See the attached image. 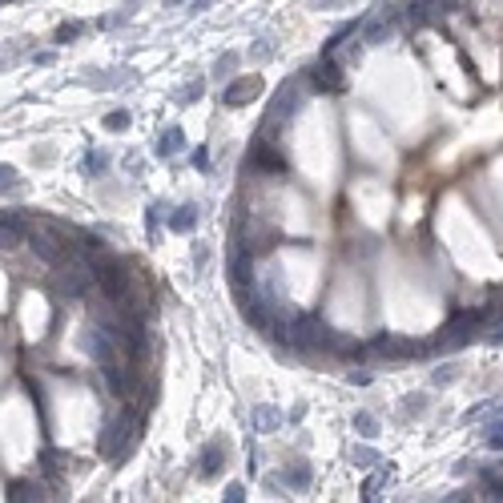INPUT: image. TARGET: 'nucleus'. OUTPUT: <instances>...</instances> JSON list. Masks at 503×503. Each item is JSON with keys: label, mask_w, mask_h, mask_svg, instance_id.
<instances>
[{"label": "nucleus", "mask_w": 503, "mask_h": 503, "mask_svg": "<svg viewBox=\"0 0 503 503\" xmlns=\"http://www.w3.org/2000/svg\"><path fill=\"white\" fill-rule=\"evenodd\" d=\"M383 479H387V475H375V479H366V487H363V495H366V499H375V491L383 487Z\"/></svg>", "instance_id": "obj_18"}, {"label": "nucleus", "mask_w": 503, "mask_h": 503, "mask_svg": "<svg viewBox=\"0 0 503 503\" xmlns=\"http://www.w3.org/2000/svg\"><path fill=\"white\" fill-rule=\"evenodd\" d=\"M354 459H358L363 467H371V463H375V451H366V447H354Z\"/></svg>", "instance_id": "obj_21"}, {"label": "nucleus", "mask_w": 503, "mask_h": 503, "mask_svg": "<svg viewBox=\"0 0 503 503\" xmlns=\"http://www.w3.org/2000/svg\"><path fill=\"white\" fill-rule=\"evenodd\" d=\"M181 145H186V141H181V129H177V125H169L162 137H157V153H162V157H174Z\"/></svg>", "instance_id": "obj_6"}, {"label": "nucleus", "mask_w": 503, "mask_h": 503, "mask_svg": "<svg viewBox=\"0 0 503 503\" xmlns=\"http://www.w3.org/2000/svg\"><path fill=\"white\" fill-rule=\"evenodd\" d=\"M246 165H250V169H266V174H286V162L270 149V141H254Z\"/></svg>", "instance_id": "obj_1"}, {"label": "nucleus", "mask_w": 503, "mask_h": 503, "mask_svg": "<svg viewBox=\"0 0 503 503\" xmlns=\"http://www.w3.org/2000/svg\"><path fill=\"white\" fill-rule=\"evenodd\" d=\"M487 447H503V427H499V435H487Z\"/></svg>", "instance_id": "obj_22"}, {"label": "nucleus", "mask_w": 503, "mask_h": 503, "mask_svg": "<svg viewBox=\"0 0 503 503\" xmlns=\"http://www.w3.org/2000/svg\"><path fill=\"white\" fill-rule=\"evenodd\" d=\"M81 33H85V25H77V21H73V25H61V28H57V40L64 45V40H77Z\"/></svg>", "instance_id": "obj_13"}, {"label": "nucleus", "mask_w": 503, "mask_h": 503, "mask_svg": "<svg viewBox=\"0 0 503 503\" xmlns=\"http://www.w3.org/2000/svg\"><path fill=\"white\" fill-rule=\"evenodd\" d=\"M315 81H318V89H330V93L346 89V81H342V64L334 61V52H330V57H322V64L315 69Z\"/></svg>", "instance_id": "obj_3"}, {"label": "nucleus", "mask_w": 503, "mask_h": 503, "mask_svg": "<svg viewBox=\"0 0 503 503\" xmlns=\"http://www.w3.org/2000/svg\"><path fill=\"white\" fill-rule=\"evenodd\" d=\"M165 4H177V0H165Z\"/></svg>", "instance_id": "obj_24"}, {"label": "nucleus", "mask_w": 503, "mask_h": 503, "mask_svg": "<svg viewBox=\"0 0 503 503\" xmlns=\"http://www.w3.org/2000/svg\"><path fill=\"white\" fill-rule=\"evenodd\" d=\"M205 4H210V0H193V13H198V9H205Z\"/></svg>", "instance_id": "obj_23"}, {"label": "nucleus", "mask_w": 503, "mask_h": 503, "mask_svg": "<svg viewBox=\"0 0 503 503\" xmlns=\"http://www.w3.org/2000/svg\"><path fill=\"white\" fill-rule=\"evenodd\" d=\"M286 483H290V491H306V487H310V467H306V463L286 467Z\"/></svg>", "instance_id": "obj_8"}, {"label": "nucleus", "mask_w": 503, "mask_h": 503, "mask_svg": "<svg viewBox=\"0 0 503 503\" xmlns=\"http://www.w3.org/2000/svg\"><path fill=\"white\" fill-rule=\"evenodd\" d=\"M278 423H282V415H278L274 407H258V411H254V427L258 431H274Z\"/></svg>", "instance_id": "obj_9"}, {"label": "nucleus", "mask_w": 503, "mask_h": 503, "mask_svg": "<svg viewBox=\"0 0 503 503\" xmlns=\"http://www.w3.org/2000/svg\"><path fill=\"white\" fill-rule=\"evenodd\" d=\"M169 226H174V230H193V226H198V210H193V205H181V210L169 217Z\"/></svg>", "instance_id": "obj_10"}, {"label": "nucleus", "mask_w": 503, "mask_h": 503, "mask_svg": "<svg viewBox=\"0 0 503 503\" xmlns=\"http://www.w3.org/2000/svg\"><path fill=\"white\" fill-rule=\"evenodd\" d=\"M354 427H358V435H375V419L366 415V411H358V415H354Z\"/></svg>", "instance_id": "obj_15"}, {"label": "nucleus", "mask_w": 503, "mask_h": 503, "mask_svg": "<svg viewBox=\"0 0 503 503\" xmlns=\"http://www.w3.org/2000/svg\"><path fill=\"white\" fill-rule=\"evenodd\" d=\"M105 129H113V133L129 129V113H125V109H121V113H109V117H105Z\"/></svg>", "instance_id": "obj_12"}, {"label": "nucleus", "mask_w": 503, "mask_h": 503, "mask_svg": "<svg viewBox=\"0 0 503 503\" xmlns=\"http://www.w3.org/2000/svg\"><path fill=\"white\" fill-rule=\"evenodd\" d=\"M0 189H16V169L13 165H0Z\"/></svg>", "instance_id": "obj_16"}, {"label": "nucleus", "mask_w": 503, "mask_h": 503, "mask_svg": "<svg viewBox=\"0 0 503 503\" xmlns=\"http://www.w3.org/2000/svg\"><path fill=\"white\" fill-rule=\"evenodd\" d=\"M302 105V93H290V85L278 93V101H274V117H286V113H294Z\"/></svg>", "instance_id": "obj_7"}, {"label": "nucleus", "mask_w": 503, "mask_h": 503, "mask_svg": "<svg viewBox=\"0 0 503 503\" xmlns=\"http://www.w3.org/2000/svg\"><path fill=\"white\" fill-rule=\"evenodd\" d=\"M222 459H226V447H222V439H210L205 447H201V479H214L217 467H222Z\"/></svg>", "instance_id": "obj_4"}, {"label": "nucleus", "mask_w": 503, "mask_h": 503, "mask_svg": "<svg viewBox=\"0 0 503 503\" xmlns=\"http://www.w3.org/2000/svg\"><path fill=\"white\" fill-rule=\"evenodd\" d=\"M9 499H49V495L33 479H16V483H9Z\"/></svg>", "instance_id": "obj_5"}, {"label": "nucleus", "mask_w": 503, "mask_h": 503, "mask_svg": "<svg viewBox=\"0 0 503 503\" xmlns=\"http://www.w3.org/2000/svg\"><path fill=\"white\" fill-rule=\"evenodd\" d=\"M85 165H89V169H93V174H105V169H109V157H105V153H89V157H85Z\"/></svg>", "instance_id": "obj_14"}, {"label": "nucleus", "mask_w": 503, "mask_h": 503, "mask_svg": "<svg viewBox=\"0 0 503 503\" xmlns=\"http://www.w3.org/2000/svg\"><path fill=\"white\" fill-rule=\"evenodd\" d=\"M262 93V77H242V81H234V85H226V105L234 109V105H246V101H254Z\"/></svg>", "instance_id": "obj_2"}, {"label": "nucleus", "mask_w": 503, "mask_h": 503, "mask_svg": "<svg viewBox=\"0 0 503 503\" xmlns=\"http://www.w3.org/2000/svg\"><path fill=\"white\" fill-rule=\"evenodd\" d=\"M61 463H69L61 451H40V471L49 479H57V471H61Z\"/></svg>", "instance_id": "obj_11"}, {"label": "nucleus", "mask_w": 503, "mask_h": 503, "mask_svg": "<svg viewBox=\"0 0 503 503\" xmlns=\"http://www.w3.org/2000/svg\"><path fill=\"white\" fill-rule=\"evenodd\" d=\"M234 64H238V57H234V52H226V57L217 61V77H222V73H234Z\"/></svg>", "instance_id": "obj_17"}, {"label": "nucleus", "mask_w": 503, "mask_h": 503, "mask_svg": "<svg viewBox=\"0 0 503 503\" xmlns=\"http://www.w3.org/2000/svg\"><path fill=\"white\" fill-rule=\"evenodd\" d=\"M201 97V81H193V85L181 89V101H198Z\"/></svg>", "instance_id": "obj_20"}, {"label": "nucleus", "mask_w": 503, "mask_h": 503, "mask_svg": "<svg viewBox=\"0 0 503 503\" xmlns=\"http://www.w3.org/2000/svg\"><path fill=\"white\" fill-rule=\"evenodd\" d=\"M226 499H230V503H242V499H246V491H242V483H230V487H226Z\"/></svg>", "instance_id": "obj_19"}]
</instances>
